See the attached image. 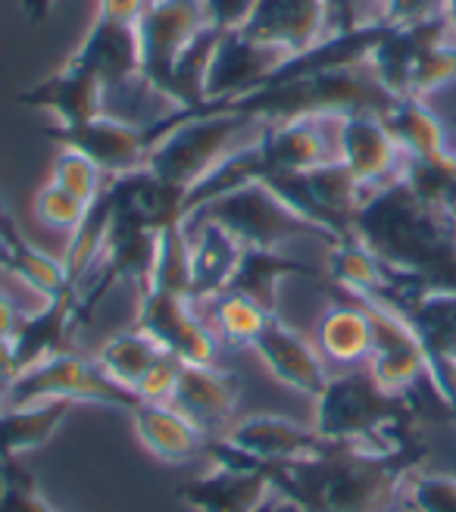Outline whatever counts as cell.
Returning a JSON list of instances; mask_svg holds the SVG:
<instances>
[{"label": "cell", "mask_w": 456, "mask_h": 512, "mask_svg": "<svg viewBox=\"0 0 456 512\" xmlns=\"http://www.w3.org/2000/svg\"><path fill=\"white\" fill-rule=\"evenodd\" d=\"M425 456L422 434L388 450L325 441L313 456L266 472L275 494L297 512H397L407 509V484Z\"/></svg>", "instance_id": "cell-1"}, {"label": "cell", "mask_w": 456, "mask_h": 512, "mask_svg": "<svg viewBox=\"0 0 456 512\" xmlns=\"http://www.w3.org/2000/svg\"><path fill=\"white\" fill-rule=\"evenodd\" d=\"M350 238L369 247L391 269L397 285L456 294V225L425 203L403 175L366 194L353 216Z\"/></svg>", "instance_id": "cell-2"}, {"label": "cell", "mask_w": 456, "mask_h": 512, "mask_svg": "<svg viewBox=\"0 0 456 512\" xmlns=\"http://www.w3.org/2000/svg\"><path fill=\"white\" fill-rule=\"evenodd\" d=\"M394 100L397 97L378 82L369 60L303 66L291 57L263 88L213 107L235 110L272 125L291 119H341L353 113H372L385 119Z\"/></svg>", "instance_id": "cell-3"}, {"label": "cell", "mask_w": 456, "mask_h": 512, "mask_svg": "<svg viewBox=\"0 0 456 512\" xmlns=\"http://www.w3.org/2000/svg\"><path fill=\"white\" fill-rule=\"evenodd\" d=\"M422 422V406L413 397L385 391L366 366L328 375L325 388L313 397V428L332 444L388 450L419 438Z\"/></svg>", "instance_id": "cell-4"}, {"label": "cell", "mask_w": 456, "mask_h": 512, "mask_svg": "<svg viewBox=\"0 0 456 512\" xmlns=\"http://www.w3.org/2000/svg\"><path fill=\"white\" fill-rule=\"evenodd\" d=\"M147 132L154 147L144 166L191 197V191L207 182L225 160L257 141L266 132V122L235 110L200 107L191 113H169Z\"/></svg>", "instance_id": "cell-5"}, {"label": "cell", "mask_w": 456, "mask_h": 512, "mask_svg": "<svg viewBox=\"0 0 456 512\" xmlns=\"http://www.w3.org/2000/svg\"><path fill=\"white\" fill-rule=\"evenodd\" d=\"M369 66L394 97H428L456 82V29L447 16L407 29H382Z\"/></svg>", "instance_id": "cell-6"}, {"label": "cell", "mask_w": 456, "mask_h": 512, "mask_svg": "<svg viewBox=\"0 0 456 512\" xmlns=\"http://www.w3.org/2000/svg\"><path fill=\"white\" fill-rule=\"evenodd\" d=\"M188 219H210L228 228L244 247L282 250L291 241H322L325 247L338 238L322 225L297 213L285 197H278L266 182H244L191 210Z\"/></svg>", "instance_id": "cell-7"}, {"label": "cell", "mask_w": 456, "mask_h": 512, "mask_svg": "<svg viewBox=\"0 0 456 512\" xmlns=\"http://www.w3.org/2000/svg\"><path fill=\"white\" fill-rule=\"evenodd\" d=\"M44 400H69V403H100L113 409H132L141 403L132 391L116 384L91 356L79 350H63L47 360L22 369L7 388L0 406H29Z\"/></svg>", "instance_id": "cell-8"}, {"label": "cell", "mask_w": 456, "mask_h": 512, "mask_svg": "<svg viewBox=\"0 0 456 512\" xmlns=\"http://www.w3.org/2000/svg\"><path fill=\"white\" fill-rule=\"evenodd\" d=\"M207 456L213 466L185 481L179 500L194 512H263L275 500L272 478L266 466L241 456L225 441H207Z\"/></svg>", "instance_id": "cell-9"}, {"label": "cell", "mask_w": 456, "mask_h": 512, "mask_svg": "<svg viewBox=\"0 0 456 512\" xmlns=\"http://www.w3.org/2000/svg\"><path fill=\"white\" fill-rule=\"evenodd\" d=\"M204 29L200 0H147V10L138 19L141 82L147 91L166 100L175 66Z\"/></svg>", "instance_id": "cell-10"}, {"label": "cell", "mask_w": 456, "mask_h": 512, "mask_svg": "<svg viewBox=\"0 0 456 512\" xmlns=\"http://www.w3.org/2000/svg\"><path fill=\"white\" fill-rule=\"evenodd\" d=\"M278 197H285L297 213L322 225L328 235L350 238V225L360 203L366 200V188L350 175L341 160H328L307 172H294L266 182Z\"/></svg>", "instance_id": "cell-11"}, {"label": "cell", "mask_w": 456, "mask_h": 512, "mask_svg": "<svg viewBox=\"0 0 456 512\" xmlns=\"http://www.w3.org/2000/svg\"><path fill=\"white\" fill-rule=\"evenodd\" d=\"M135 328L154 338L163 350L175 353L182 363H216L222 350L210 322L200 316V306L188 294L147 288L138 294Z\"/></svg>", "instance_id": "cell-12"}, {"label": "cell", "mask_w": 456, "mask_h": 512, "mask_svg": "<svg viewBox=\"0 0 456 512\" xmlns=\"http://www.w3.org/2000/svg\"><path fill=\"white\" fill-rule=\"evenodd\" d=\"M288 60L285 50L250 38L247 32H219L204 72V107L228 104L263 88Z\"/></svg>", "instance_id": "cell-13"}, {"label": "cell", "mask_w": 456, "mask_h": 512, "mask_svg": "<svg viewBox=\"0 0 456 512\" xmlns=\"http://www.w3.org/2000/svg\"><path fill=\"white\" fill-rule=\"evenodd\" d=\"M60 147H72L104 172L107 178H119L125 172H135L147 163V153L154 147L150 132L129 119L100 113L88 122L69 125V128H50L47 132Z\"/></svg>", "instance_id": "cell-14"}, {"label": "cell", "mask_w": 456, "mask_h": 512, "mask_svg": "<svg viewBox=\"0 0 456 512\" xmlns=\"http://www.w3.org/2000/svg\"><path fill=\"white\" fill-rule=\"evenodd\" d=\"M335 157L366 191L394 182L407 166V153L394 141L391 128L382 116L372 113L335 119Z\"/></svg>", "instance_id": "cell-15"}, {"label": "cell", "mask_w": 456, "mask_h": 512, "mask_svg": "<svg viewBox=\"0 0 456 512\" xmlns=\"http://www.w3.org/2000/svg\"><path fill=\"white\" fill-rule=\"evenodd\" d=\"M238 400V375L219 369L216 363H185L169 397V406L179 409L207 441H213L222 438L225 428L235 422Z\"/></svg>", "instance_id": "cell-16"}, {"label": "cell", "mask_w": 456, "mask_h": 512, "mask_svg": "<svg viewBox=\"0 0 456 512\" xmlns=\"http://www.w3.org/2000/svg\"><path fill=\"white\" fill-rule=\"evenodd\" d=\"M257 353V360L266 366V372L285 384V388L316 397L325 381H328V363L319 353L316 341H310L307 335H300L294 325H288L278 313H272L263 325V331L257 335L250 347Z\"/></svg>", "instance_id": "cell-17"}, {"label": "cell", "mask_w": 456, "mask_h": 512, "mask_svg": "<svg viewBox=\"0 0 456 512\" xmlns=\"http://www.w3.org/2000/svg\"><path fill=\"white\" fill-rule=\"evenodd\" d=\"M16 100L22 107L47 113L57 128H69L104 113L107 88L100 85V79L88 66L69 57L60 69L32 82L29 88H22Z\"/></svg>", "instance_id": "cell-18"}, {"label": "cell", "mask_w": 456, "mask_h": 512, "mask_svg": "<svg viewBox=\"0 0 456 512\" xmlns=\"http://www.w3.org/2000/svg\"><path fill=\"white\" fill-rule=\"evenodd\" d=\"M219 441H225L232 450H238L241 456L253 459L260 466L297 463V459L313 456L325 444L313 425H300L294 419L272 416V413L235 419Z\"/></svg>", "instance_id": "cell-19"}, {"label": "cell", "mask_w": 456, "mask_h": 512, "mask_svg": "<svg viewBox=\"0 0 456 512\" xmlns=\"http://www.w3.org/2000/svg\"><path fill=\"white\" fill-rule=\"evenodd\" d=\"M72 60H79L88 66L100 85L107 88V94L122 91L129 85H144L141 82V41H138V25H122V22H107L97 19L88 25L85 38L79 47L69 54Z\"/></svg>", "instance_id": "cell-20"}, {"label": "cell", "mask_w": 456, "mask_h": 512, "mask_svg": "<svg viewBox=\"0 0 456 512\" xmlns=\"http://www.w3.org/2000/svg\"><path fill=\"white\" fill-rule=\"evenodd\" d=\"M188 250H191V303L204 306L228 291L244 256V244L210 219H188Z\"/></svg>", "instance_id": "cell-21"}, {"label": "cell", "mask_w": 456, "mask_h": 512, "mask_svg": "<svg viewBox=\"0 0 456 512\" xmlns=\"http://www.w3.org/2000/svg\"><path fill=\"white\" fill-rule=\"evenodd\" d=\"M241 32L297 57L325 38V0H257Z\"/></svg>", "instance_id": "cell-22"}, {"label": "cell", "mask_w": 456, "mask_h": 512, "mask_svg": "<svg viewBox=\"0 0 456 512\" xmlns=\"http://www.w3.org/2000/svg\"><path fill=\"white\" fill-rule=\"evenodd\" d=\"M79 328L82 325H79V313H75V291L41 300L38 310L22 313L19 328L13 335L19 372L47 360V356H54V353L72 350V338L79 335Z\"/></svg>", "instance_id": "cell-23"}, {"label": "cell", "mask_w": 456, "mask_h": 512, "mask_svg": "<svg viewBox=\"0 0 456 512\" xmlns=\"http://www.w3.org/2000/svg\"><path fill=\"white\" fill-rule=\"evenodd\" d=\"M0 269L10 272L22 288H29L41 300L72 291L60 256H50L25 238L4 203H0Z\"/></svg>", "instance_id": "cell-24"}, {"label": "cell", "mask_w": 456, "mask_h": 512, "mask_svg": "<svg viewBox=\"0 0 456 512\" xmlns=\"http://www.w3.org/2000/svg\"><path fill=\"white\" fill-rule=\"evenodd\" d=\"M129 416L141 447L154 459H160V463L182 466L197 459L200 453H207L204 434L169 403H138Z\"/></svg>", "instance_id": "cell-25"}, {"label": "cell", "mask_w": 456, "mask_h": 512, "mask_svg": "<svg viewBox=\"0 0 456 512\" xmlns=\"http://www.w3.org/2000/svg\"><path fill=\"white\" fill-rule=\"evenodd\" d=\"M316 347L325 356V363L344 369L366 366L372 353V322L360 300L341 297L322 313L316 325Z\"/></svg>", "instance_id": "cell-26"}, {"label": "cell", "mask_w": 456, "mask_h": 512, "mask_svg": "<svg viewBox=\"0 0 456 512\" xmlns=\"http://www.w3.org/2000/svg\"><path fill=\"white\" fill-rule=\"evenodd\" d=\"M325 278L341 297H363L378 300L394 285L391 269L378 256L363 247L357 238H341L325 247Z\"/></svg>", "instance_id": "cell-27"}, {"label": "cell", "mask_w": 456, "mask_h": 512, "mask_svg": "<svg viewBox=\"0 0 456 512\" xmlns=\"http://www.w3.org/2000/svg\"><path fill=\"white\" fill-rule=\"evenodd\" d=\"M69 400H44L29 406H0V466L19 463L25 453L44 447L66 416L72 413Z\"/></svg>", "instance_id": "cell-28"}, {"label": "cell", "mask_w": 456, "mask_h": 512, "mask_svg": "<svg viewBox=\"0 0 456 512\" xmlns=\"http://www.w3.org/2000/svg\"><path fill=\"white\" fill-rule=\"evenodd\" d=\"M291 275H322V272L307 263L291 260L282 250L244 247V256L228 291L250 297L253 303H260L266 313H278V288H282V281Z\"/></svg>", "instance_id": "cell-29"}, {"label": "cell", "mask_w": 456, "mask_h": 512, "mask_svg": "<svg viewBox=\"0 0 456 512\" xmlns=\"http://www.w3.org/2000/svg\"><path fill=\"white\" fill-rule=\"evenodd\" d=\"M385 125L391 128L400 150L407 153V160H425V157L450 150L447 122L428 107L422 97H397L394 107L385 116Z\"/></svg>", "instance_id": "cell-30"}, {"label": "cell", "mask_w": 456, "mask_h": 512, "mask_svg": "<svg viewBox=\"0 0 456 512\" xmlns=\"http://www.w3.org/2000/svg\"><path fill=\"white\" fill-rule=\"evenodd\" d=\"M163 353V347L144 335L141 328H129V331H119V335L107 338L104 344H100V350L94 353L97 366L104 369L116 384H122L125 391L138 388V381L144 378V372L154 366V360Z\"/></svg>", "instance_id": "cell-31"}, {"label": "cell", "mask_w": 456, "mask_h": 512, "mask_svg": "<svg viewBox=\"0 0 456 512\" xmlns=\"http://www.w3.org/2000/svg\"><path fill=\"white\" fill-rule=\"evenodd\" d=\"M110 219H113V210H110V197H107V188H104V194L91 203V210L85 213V219L69 232V244H66V250L60 256L72 291H79V285L88 278V272L97 266L100 250H104V241H107V232H110Z\"/></svg>", "instance_id": "cell-32"}, {"label": "cell", "mask_w": 456, "mask_h": 512, "mask_svg": "<svg viewBox=\"0 0 456 512\" xmlns=\"http://www.w3.org/2000/svg\"><path fill=\"white\" fill-rule=\"evenodd\" d=\"M204 306H210V316H204V319L210 322L213 335L225 347H253L266 319L272 316L260 303H253L250 297L235 294V291H225Z\"/></svg>", "instance_id": "cell-33"}, {"label": "cell", "mask_w": 456, "mask_h": 512, "mask_svg": "<svg viewBox=\"0 0 456 512\" xmlns=\"http://www.w3.org/2000/svg\"><path fill=\"white\" fill-rule=\"evenodd\" d=\"M50 185H57L63 191H69L72 197H79L82 203H91L104 194L107 182L110 178L100 172L85 153L79 150H72V147H60V153L54 157V166H50V178H47Z\"/></svg>", "instance_id": "cell-34"}, {"label": "cell", "mask_w": 456, "mask_h": 512, "mask_svg": "<svg viewBox=\"0 0 456 512\" xmlns=\"http://www.w3.org/2000/svg\"><path fill=\"white\" fill-rule=\"evenodd\" d=\"M91 207L82 203L79 197H72L69 191L57 188V185H44L35 200H32V216L44 225V228H54V232H72L75 225L85 219Z\"/></svg>", "instance_id": "cell-35"}, {"label": "cell", "mask_w": 456, "mask_h": 512, "mask_svg": "<svg viewBox=\"0 0 456 512\" xmlns=\"http://www.w3.org/2000/svg\"><path fill=\"white\" fill-rule=\"evenodd\" d=\"M385 0H325V38L382 25Z\"/></svg>", "instance_id": "cell-36"}, {"label": "cell", "mask_w": 456, "mask_h": 512, "mask_svg": "<svg viewBox=\"0 0 456 512\" xmlns=\"http://www.w3.org/2000/svg\"><path fill=\"white\" fill-rule=\"evenodd\" d=\"M0 512H57L19 463L0 466Z\"/></svg>", "instance_id": "cell-37"}, {"label": "cell", "mask_w": 456, "mask_h": 512, "mask_svg": "<svg viewBox=\"0 0 456 512\" xmlns=\"http://www.w3.org/2000/svg\"><path fill=\"white\" fill-rule=\"evenodd\" d=\"M410 512H456V478L441 472H416L407 484Z\"/></svg>", "instance_id": "cell-38"}, {"label": "cell", "mask_w": 456, "mask_h": 512, "mask_svg": "<svg viewBox=\"0 0 456 512\" xmlns=\"http://www.w3.org/2000/svg\"><path fill=\"white\" fill-rule=\"evenodd\" d=\"M182 360L175 353L163 350L154 366H150L144 372V378L138 381V388H135V397L141 403H169L172 391H175V381H179V372H182Z\"/></svg>", "instance_id": "cell-39"}, {"label": "cell", "mask_w": 456, "mask_h": 512, "mask_svg": "<svg viewBox=\"0 0 456 512\" xmlns=\"http://www.w3.org/2000/svg\"><path fill=\"white\" fill-rule=\"evenodd\" d=\"M438 16H447V0H385L382 25L407 29V25H419Z\"/></svg>", "instance_id": "cell-40"}, {"label": "cell", "mask_w": 456, "mask_h": 512, "mask_svg": "<svg viewBox=\"0 0 456 512\" xmlns=\"http://www.w3.org/2000/svg\"><path fill=\"white\" fill-rule=\"evenodd\" d=\"M253 7L257 0H200V13L213 32H241Z\"/></svg>", "instance_id": "cell-41"}, {"label": "cell", "mask_w": 456, "mask_h": 512, "mask_svg": "<svg viewBox=\"0 0 456 512\" xmlns=\"http://www.w3.org/2000/svg\"><path fill=\"white\" fill-rule=\"evenodd\" d=\"M144 10H147V0H94V16L107 22L138 25Z\"/></svg>", "instance_id": "cell-42"}, {"label": "cell", "mask_w": 456, "mask_h": 512, "mask_svg": "<svg viewBox=\"0 0 456 512\" xmlns=\"http://www.w3.org/2000/svg\"><path fill=\"white\" fill-rule=\"evenodd\" d=\"M19 319L22 313L16 310V303L7 297V291H0V341H13Z\"/></svg>", "instance_id": "cell-43"}, {"label": "cell", "mask_w": 456, "mask_h": 512, "mask_svg": "<svg viewBox=\"0 0 456 512\" xmlns=\"http://www.w3.org/2000/svg\"><path fill=\"white\" fill-rule=\"evenodd\" d=\"M60 4V0H19V7H22V16L29 19L32 25L44 22L50 13H54V7Z\"/></svg>", "instance_id": "cell-44"}, {"label": "cell", "mask_w": 456, "mask_h": 512, "mask_svg": "<svg viewBox=\"0 0 456 512\" xmlns=\"http://www.w3.org/2000/svg\"><path fill=\"white\" fill-rule=\"evenodd\" d=\"M16 372H19V366H16V347H13V341H0V384H7L16 378Z\"/></svg>", "instance_id": "cell-45"}, {"label": "cell", "mask_w": 456, "mask_h": 512, "mask_svg": "<svg viewBox=\"0 0 456 512\" xmlns=\"http://www.w3.org/2000/svg\"><path fill=\"white\" fill-rule=\"evenodd\" d=\"M447 19H450V25L456 29V0H447Z\"/></svg>", "instance_id": "cell-46"}, {"label": "cell", "mask_w": 456, "mask_h": 512, "mask_svg": "<svg viewBox=\"0 0 456 512\" xmlns=\"http://www.w3.org/2000/svg\"><path fill=\"white\" fill-rule=\"evenodd\" d=\"M447 128H450V132H456V116H453V119L447 122Z\"/></svg>", "instance_id": "cell-47"}]
</instances>
